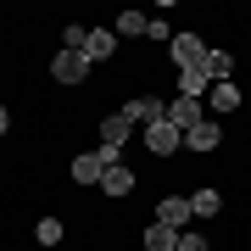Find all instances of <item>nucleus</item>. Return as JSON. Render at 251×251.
Returning a JSON list of instances; mask_svg holds the SVG:
<instances>
[{
  "label": "nucleus",
  "instance_id": "nucleus-22",
  "mask_svg": "<svg viewBox=\"0 0 251 251\" xmlns=\"http://www.w3.org/2000/svg\"><path fill=\"white\" fill-rule=\"evenodd\" d=\"M6 128H11V112H6V106H0V134H6Z\"/></svg>",
  "mask_w": 251,
  "mask_h": 251
},
{
  "label": "nucleus",
  "instance_id": "nucleus-14",
  "mask_svg": "<svg viewBox=\"0 0 251 251\" xmlns=\"http://www.w3.org/2000/svg\"><path fill=\"white\" fill-rule=\"evenodd\" d=\"M218 206H224L218 190H196V196H190V218H218Z\"/></svg>",
  "mask_w": 251,
  "mask_h": 251
},
{
  "label": "nucleus",
  "instance_id": "nucleus-12",
  "mask_svg": "<svg viewBox=\"0 0 251 251\" xmlns=\"http://www.w3.org/2000/svg\"><path fill=\"white\" fill-rule=\"evenodd\" d=\"M201 73H206V78H212V84H229V73H234V56H229V50H206Z\"/></svg>",
  "mask_w": 251,
  "mask_h": 251
},
{
  "label": "nucleus",
  "instance_id": "nucleus-5",
  "mask_svg": "<svg viewBox=\"0 0 251 251\" xmlns=\"http://www.w3.org/2000/svg\"><path fill=\"white\" fill-rule=\"evenodd\" d=\"M145 145H151L156 156H173V151H184V128H173L168 117H162V123L145 128Z\"/></svg>",
  "mask_w": 251,
  "mask_h": 251
},
{
  "label": "nucleus",
  "instance_id": "nucleus-7",
  "mask_svg": "<svg viewBox=\"0 0 251 251\" xmlns=\"http://www.w3.org/2000/svg\"><path fill=\"white\" fill-rule=\"evenodd\" d=\"M112 162L100 156V151H84V156H73V184H100V173H106Z\"/></svg>",
  "mask_w": 251,
  "mask_h": 251
},
{
  "label": "nucleus",
  "instance_id": "nucleus-1",
  "mask_svg": "<svg viewBox=\"0 0 251 251\" xmlns=\"http://www.w3.org/2000/svg\"><path fill=\"white\" fill-rule=\"evenodd\" d=\"M123 117H128L134 128H151V123H162V117H168V100H162V95H134V100L123 106Z\"/></svg>",
  "mask_w": 251,
  "mask_h": 251
},
{
  "label": "nucleus",
  "instance_id": "nucleus-3",
  "mask_svg": "<svg viewBox=\"0 0 251 251\" xmlns=\"http://www.w3.org/2000/svg\"><path fill=\"white\" fill-rule=\"evenodd\" d=\"M201 117H206V100H196V95H173V100H168V123L184 128V134L201 123Z\"/></svg>",
  "mask_w": 251,
  "mask_h": 251
},
{
  "label": "nucleus",
  "instance_id": "nucleus-15",
  "mask_svg": "<svg viewBox=\"0 0 251 251\" xmlns=\"http://www.w3.org/2000/svg\"><path fill=\"white\" fill-rule=\"evenodd\" d=\"M206 84H212V78H206L201 67H184V73H179V95H196V100H201V95H206Z\"/></svg>",
  "mask_w": 251,
  "mask_h": 251
},
{
  "label": "nucleus",
  "instance_id": "nucleus-20",
  "mask_svg": "<svg viewBox=\"0 0 251 251\" xmlns=\"http://www.w3.org/2000/svg\"><path fill=\"white\" fill-rule=\"evenodd\" d=\"M145 34H151L156 45H173V28H168V17H151V23H145Z\"/></svg>",
  "mask_w": 251,
  "mask_h": 251
},
{
  "label": "nucleus",
  "instance_id": "nucleus-2",
  "mask_svg": "<svg viewBox=\"0 0 251 251\" xmlns=\"http://www.w3.org/2000/svg\"><path fill=\"white\" fill-rule=\"evenodd\" d=\"M128 134H134V123H128L123 112H117V117H106V123H100V156H106V162H117V151L128 145Z\"/></svg>",
  "mask_w": 251,
  "mask_h": 251
},
{
  "label": "nucleus",
  "instance_id": "nucleus-11",
  "mask_svg": "<svg viewBox=\"0 0 251 251\" xmlns=\"http://www.w3.org/2000/svg\"><path fill=\"white\" fill-rule=\"evenodd\" d=\"M112 50H117V34H112V28H90V45H84V62H106Z\"/></svg>",
  "mask_w": 251,
  "mask_h": 251
},
{
  "label": "nucleus",
  "instance_id": "nucleus-6",
  "mask_svg": "<svg viewBox=\"0 0 251 251\" xmlns=\"http://www.w3.org/2000/svg\"><path fill=\"white\" fill-rule=\"evenodd\" d=\"M50 78H56V84H84V78H90V62H84L78 50H62V56L50 62Z\"/></svg>",
  "mask_w": 251,
  "mask_h": 251
},
{
  "label": "nucleus",
  "instance_id": "nucleus-18",
  "mask_svg": "<svg viewBox=\"0 0 251 251\" xmlns=\"http://www.w3.org/2000/svg\"><path fill=\"white\" fill-rule=\"evenodd\" d=\"M34 240H39V246H62V218H39Z\"/></svg>",
  "mask_w": 251,
  "mask_h": 251
},
{
  "label": "nucleus",
  "instance_id": "nucleus-17",
  "mask_svg": "<svg viewBox=\"0 0 251 251\" xmlns=\"http://www.w3.org/2000/svg\"><path fill=\"white\" fill-rule=\"evenodd\" d=\"M84 45H90V28H84V23H67L62 28V50H78L84 56Z\"/></svg>",
  "mask_w": 251,
  "mask_h": 251
},
{
  "label": "nucleus",
  "instance_id": "nucleus-4",
  "mask_svg": "<svg viewBox=\"0 0 251 251\" xmlns=\"http://www.w3.org/2000/svg\"><path fill=\"white\" fill-rule=\"evenodd\" d=\"M168 56L179 62V73H184V67H201V62H206V39H201V34H173Z\"/></svg>",
  "mask_w": 251,
  "mask_h": 251
},
{
  "label": "nucleus",
  "instance_id": "nucleus-8",
  "mask_svg": "<svg viewBox=\"0 0 251 251\" xmlns=\"http://www.w3.org/2000/svg\"><path fill=\"white\" fill-rule=\"evenodd\" d=\"M156 224L184 229V224H190V196H162V206H156Z\"/></svg>",
  "mask_w": 251,
  "mask_h": 251
},
{
  "label": "nucleus",
  "instance_id": "nucleus-21",
  "mask_svg": "<svg viewBox=\"0 0 251 251\" xmlns=\"http://www.w3.org/2000/svg\"><path fill=\"white\" fill-rule=\"evenodd\" d=\"M179 251H206V234H196V229H179Z\"/></svg>",
  "mask_w": 251,
  "mask_h": 251
},
{
  "label": "nucleus",
  "instance_id": "nucleus-9",
  "mask_svg": "<svg viewBox=\"0 0 251 251\" xmlns=\"http://www.w3.org/2000/svg\"><path fill=\"white\" fill-rule=\"evenodd\" d=\"M218 140H224V128H218L212 117H201V123H196V128L184 134V151H212Z\"/></svg>",
  "mask_w": 251,
  "mask_h": 251
},
{
  "label": "nucleus",
  "instance_id": "nucleus-19",
  "mask_svg": "<svg viewBox=\"0 0 251 251\" xmlns=\"http://www.w3.org/2000/svg\"><path fill=\"white\" fill-rule=\"evenodd\" d=\"M212 106L218 112H234V106H240V90H234V84H212Z\"/></svg>",
  "mask_w": 251,
  "mask_h": 251
},
{
  "label": "nucleus",
  "instance_id": "nucleus-10",
  "mask_svg": "<svg viewBox=\"0 0 251 251\" xmlns=\"http://www.w3.org/2000/svg\"><path fill=\"white\" fill-rule=\"evenodd\" d=\"M128 190H134V173H128L123 162H112V168L100 173V196H128Z\"/></svg>",
  "mask_w": 251,
  "mask_h": 251
},
{
  "label": "nucleus",
  "instance_id": "nucleus-13",
  "mask_svg": "<svg viewBox=\"0 0 251 251\" xmlns=\"http://www.w3.org/2000/svg\"><path fill=\"white\" fill-rule=\"evenodd\" d=\"M145 251H179V229L151 224V229H145Z\"/></svg>",
  "mask_w": 251,
  "mask_h": 251
},
{
  "label": "nucleus",
  "instance_id": "nucleus-16",
  "mask_svg": "<svg viewBox=\"0 0 251 251\" xmlns=\"http://www.w3.org/2000/svg\"><path fill=\"white\" fill-rule=\"evenodd\" d=\"M145 11H117V39H134V34H145Z\"/></svg>",
  "mask_w": 251,
  "mask_h": 251
}]
</instances>
